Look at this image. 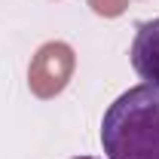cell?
<instances>
[{
	"mask_svg": "<svg viewBox=\"0 0 159 159\" xmlns=\"http://www.w3.org/2000/svg\"><path fill=\"white\" fill-rule=\"evenodd\" d=\"M101 144L107 159H159V86L122 92L104 110Z\"/></svg>",
	"mask_w": 159,
	"mask_h": 159,
	"instance_id": "obj_1",
	"label": "cell"
},
{
	"mask_svg": "<svg viewBox=\"0 0 159 159\" xmlns=\"http://www.w3.org/2000/svg\"><path fill=\"white\" fill-rule=\"evenodd\" d=\"M77 70V55L67 43L61 40H49L43 43L34 58H31V67H28V89L37 95V98L49 101L61 95L67 89V83Z\"/></svg>",
	"mask_w": 159,
	"mask_h": 159,
	"instance_id": "obj_2",
	"label": "cell"
},
{
	"mask_svg": "<svg viewBox=\"0 0 159 159\" xmlns=\"http://www.w3.org/2000/svg\"><path fill=\"white\" fill-rule=\"evenodd\" d=\"M132 67L144 83L159 86V19L141 21L132 40Z\"/></svg>",
	"mask_w": 159,
	"mask_h": 159,
	"instance_id": "obj_3",
	"label": "cell"
},
{
	"mask_svg": "<svg viewBox=\"0 0 159 159\" xmlns=\"http://www.w3.org/2000/svg\"><path fill=\"white\" fill-rule=\"evenodd\" d=\"M92 6V12L101 16V19H116L129 9V0H86Z\"/></svg>",
	"mask_w": 159,
	"mask_h": 159,
	"instance_id": "obj_4",
	"label": "cell"
},
{
	"mask_svg": "<svg viewBox=\"0 0 159 159\" xmlns=\"http://www.w3.org/2000/svg\"><path fill=\"white\" fill-rule=\"evenodd\" d=\"M74 159H95V156H74Z\"/></svg>",
	"mask_w": 159,
	"mask_h": 159,
	"instance_id": "obj_5",
	"label": "cell"
}]
</instances>
